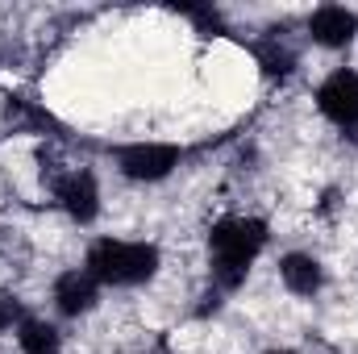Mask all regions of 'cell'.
Segmentation results:
<instances>
[{"mask_svg": "<svg viewBox=\"0 0 358 354\" xmlns=\"http://www.w3.org/2000/svg\"><path fill=\"white\" fill-rule=\"evenodd\" d=\"M208 246H213V275L225 292H234L250 263L259 259V250L267 246V225L259 217H225L213 225L208 234Z\"/></svg>", "mask_w": 358, "mask_h": 354, "instance_id": "6da1fadb", "label": "cell"}, {"mask_svg": "<svg viewBox=\"0 0 358 354\" xmlns=\"http://www.w3.org/2000/svg\"><path fill=\"white\" fill-rule=\"evenodd\" d=\"M88 271L96 283H113V288H134L146 283L159 271V246L150 242H113L100 238L88 250Z\"/></svg>", "mask_w": 358, "mask_h": 354, "instance_id": "7a4b0ae2", "label": "cell"}, {"mask_svg": "<svg viewBox=\"0 0 358 354\" xmlns=\"http://www.w3.org/2000/svg\"><path fill=\"white\" fill-rule=\"evenodd\" d=\"M117 167H121V176L138 179V183L167 179L179 167V146H171V142H134V146L117 150Z\"/></svg>", "mask_w": 358, "mask_h": 354, "instance_id": "3957f363", "label": "cell"}, {"mask_svg": "<svg viewBox=\"0 0 358 354\" xmlns=\"http://www.w3.org/2000/svg\"><path fill=\"white\" fill-rule=\"evenodd\" d=\"M317 108H321L334 125L358 129V71H350V67L334 71V76L317 88Z\"/></svg>", "mask_w": 358, "mask_h": 354, "instance_id": "277c9868", "label": "cell"}, {"mask_svg": "<svg viewBox=\"0 0 358 354\" xmlns=\"http://www.w3.org/2000/svg\"><path fill=\"white\" fill-rule=\"evenodd\" d=\"M308 34H313V42H321V46H329V50H342V46L355 42L358 17L350 8L325 4V8H317V13L308 17Z\"/></svg>", "mask_w": 358, "mask_h": 354, "instance_id": "5b68a950", "label": "cell"}, {"mask_svg": "<svg viewBox=\"0 0 358 354\" xmlns=\"http://www.w3.org/2000/svg\"><path fill=\"white\" fill-rule=\"evenodd\" d=\"M55 196H59V204H63L76 221H92L96 208H100V192H96V179H92L88 171L63 176L59 183H55Z\"/></svg>", "mask_w": 358, "mask_h": 354, "instance_id": "8992f818", "label": "cell"}, {"mask_svg": "<svg viewBox=\"0 0 358 354\" xmlns=\"http://www.w3.org/2000/svg\"><path fill=\"white\" fill-rule=\"evenodd\" d=\"M96 296H100V283L92 279L88 271H67V275H59V283H55V304H59V313H67V317L88 313L92 304H96Z\"/></svg>", "mask_w": 358, "mask_h": 354, "instance_id": "52a82bcc", "label": "cell"}, {"mask_svg": "<svg viewBox=\"0 0 358 354\" xmlns=\"http://www.w3.org/2000/svg\"><path fill=\"white\" fill-rule=\"evenodd\" d=\"M279 275H283L287 292H296V296H313L321 288V263L313 255H287L279 263Z\"/></svg>", "mask_w": 358, "mask_h": 354, "instance_id": "ba28073f", "label": "cell"}, {"mask_svg": "<svg viewBox=\"0 0 358 354\" xmlns=\"http://www.w3.org/2000/svg\"><path fill=\"white\" fill-rule=\"evenodd\" d=\"M17 342L25 354H59V330L38 321V317H25L17 325Z\"/></svg>", "mask_w": 358, "mask_h": 354, "instance_id": "9c48e42d", "label": "cell"}, {"mask_svg": "<svg viewBox=\"0 0 358 354\" xmlns=\"http://www.w3.org/2000/svg\"><path fill=\"white\" fill-rule=\"evenodd\" d=\"M255 55H259V63H263V71H267V76H287V71L296 67L292 50H287V46H279V42H259V46H255Z\"/></svg>", "mask_w": 358, "mask_h": 354, "instance_id": "30bf717a", "label": "cell"}, {"mask_svg": "<svg viewBox=\"0 0 358 354\" xmlns=\"http://www.w3.org/2000/svg\"><path fill=\"white\" fill-rule=\"evenodd\" d=\"M21 321H25V317H21V304L0 292V330H13V325H21Z\"/></svg>", "mask_w": 358, "mask_h": 354, "instance_id": "8fae6325", "label": "cell"}, {"mask_svg": "<svg viewBox=\"0 0 358 354\" xmlns=\"http://www.w3.org/2000/svg\"><path fill=\"white\" fill-rule=\"evenodd\" d=\"M267 354H292V351H267Z\"/></svg>", "mask_w": 358, "mask_h": 354, "instance_id": "7c38bea8", "label": "cell"}]
</instances>
